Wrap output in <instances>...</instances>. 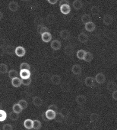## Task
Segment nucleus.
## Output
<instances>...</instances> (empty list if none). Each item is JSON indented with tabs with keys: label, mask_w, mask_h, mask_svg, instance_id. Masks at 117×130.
<instances>
[{
	"label": "nucleus",
	"mask_w": 117,
	"mask_h": 130,
	"mask_svg": "<svg viewBox=\"0 0 117 130\" xmlns=\"http://www.w3.org/2000/svg\"><path fill=\"white\" fill-rule=\"evenodd\" d=\"M57 112L52 109H48L46 112H45V116L48 120H53L55 119Z\"/></svg>",
	"instance_id": "1"
},
{
	"label": "nucleus",
	"mask_w": 117,
	"mask_h": 130,
	"mask_svg": "<svg viewBox=\"0 0 117 130\" xmlns=\"http://www.w3.org/2000/svg\"><path fill=\"white\" fill-rule=\"evenodd\" d=\"M41 35V39L43 42L45 43H49L52 41V35L49 32V31H46L43 33Z\"/></svg>",
	"instance_id": "2"
},
{
	"label": "nucleus",
	"mask_w": 117,
	"mask_h": 130,
	"mask_svg": "<svg viewBox=\"0 0 117 130\" xmlns=\"http://www.w3.org/2000/svg\"><path fill=\"white\" fill-rule=\"evenodd\" d=\"M15 54L19 57H24L26 54V50L24 47L22 46H18L16 47V48L15 49Z\"/></svg>",
	"instance_id": "3"
},
{
	"label": "nucleus",
	"mask_w": 117,
	"mask_h": 130,
	"mask_svg": "<svg viewBox=\"0 0 117 130\" xmlns=\"http://www.w3.org/2000/svg\"><path fill=\"white\" fill-rule=\"evenodd\" d=\"M95 81L99 84H103L106 82V76L103 73H98L95 76Z\"/></svg>",
	"instance_id": "4"
},
{
	"label": "nucleus",
	"mask_w": 117,
	"mask_h": 130,
	"mask_svg": "<svg viewBox=\"0 0 117 130\" xmlns=\"http://www.w3.org/2000/svg\"><path fill=\"white\" fill-rule=\"evenodd\" d=\"M50 47L52 50L54 51H58V50H60L62 47V44L61 42L57 40V39H55L53 41H51V44H50Z\"/></svg>",
	"instance_id": "5"
},
{
	"label": "nucleus",
	"mask_w": 117,
	"mask_h": 130,
	"mask_svg": "<svg viewBox=\"0 0 117 130\" xmlns=\"http://www.w3.org/2000/svg\"><path fill=\"white\" fill-rule=\"evenodd\" d=\"M60 10L62 14L63 15H69L71 12V7L69 4H66V5H62L60 6Z\"/></svg>",
	"instance_id": "6"
},
{
	"label": "nucleus",
	"mask_w": 117,
	"mask_h": 130,
	"mask_svg": "<svg viewBox=\"0 0 117 130\" xmlns=\"http://www.w3.org/2000/svg\"><path fill=\"white\" fill-rule=\"evenodd\" d=\"M72 72L75 74V75H80L82 72V68L81 65L75 63L72 67Z\"/></svg>",
	"instance_id": "7"
},
{
	"label": "nucleus",
	"mask_w": 117,
	"mask_h": 130,
	"mask_svg": "<svg viewBox=\"0 0 117 130\" xmlns=\"http://www.w3.org/2000/svg\"><path fill=\"white\" fill-rule=\"evenodd\" d=\"M113 21H114V19H113V17L111 15H104V17L103 19V24L106 25H112Z\"/></svg>",
	"instance_id": "8"
},
{
	"label": "nucleus",
	"mask_w": 117,
	"mask_h": 130,
	"mask_svg": "<svg viewBox=\"0 0 117 130\" xmlns=\"http://www.w3.org/2000/svg\"><path fill=\"white\" fill-rule=\"evenodd\" d=\"M95 79L92 77H87L84 80V84L88 87H93L95 85Z\"/></svg>",
	"instance_id": "9"
},
{
	"label": "nucleus",
	"mask_w": 117,
	"mask_h": 130,
	"mask_svg": "<svg viewBox=\"0 0 117 130\" xmlns=\"http://www.w3.org/2000/svg\"><path fill=\"white\" fill-rule=\"evenodd\" d=\"M85 30L88 32H93L96 29V25L93 22H89L86 24H84Z\"/></svg>",
	"instance_id": "10"
},
{
	"label": "nucleus",
	"mask_w": 117,
	"mask_h": 130,
	"mask_svg": "<svg viewBox=\"0 0 117 130\" xmlns=\"http://www.w3.org/2000/svg\"><path fill=\"white\" fill-rule=\"evenodd\" d=\"M19 75L21 80L31 78V71L30 70H21Z\"/></svg>",
	"instance_id": "11"
},
{
	"label": "nucleus",
	"mask_w": 117,
	"mask_h": 130,
	"mask_svg": "<svg viewBox=\"0 0 117 130\" xmlns=\"http://www.w3.org/2000/svg\"><path fill=\"white\" fill-rule=\"evenodd\" d=\"M19 9V5L15 1H11L9 3V9L12 12H17Z\"/></svg>",
	"instance_id": "12"
},
{
	"label": "nucleus",
	"mask_w": 117,
	"mask_h": 130,
	"mask_svg": "<svg viewBox=\"0 0 117 130\" xmlns=\"http://www.w3.org/2000/svg\"><path fill=\"white\" fill-rule=\"evenodd\" d=\"M51 82L52 83V84L54 85H60L61 84V77L60 75H57V74H53L51 78Z\"/></svg>",
	"instance_id": "13"
},
{
	"label": "nucleus",
	"mask_w": 117,
	"mask_h": 130,
	"mask_svg": "<svg viewBox=\"0 0 117 130\" xmlns=\"http://www.w3.org/2000/svg\"><path fill=\"white\" fill-rule=\"evenodd\" d=\"M60 35L64 40H69L71 38V33L68 30H66V29H63V30L60 31Z\"/></svg>",
	"instance_id": "14"
},
{
	"label": "nucleus",
	"mask_w": 117,
	"mask_h": 130,
	"mask_svg": "<svg viewBox=\"0 0 117 130\" xmlns=\"http://www.w3.org/2000/svg\"><path fill=\"white\" fill-rule=\"evenodd\" d=\"M78 41H79L81 43H86V42H87V41L89 40V37H88V35H87L86 33L81 32V33H80V34L78 35Z\"/></svg>",
	"instance_id": "15"
},
{
	"label": "nucleus",
	"mask_w": 117,
	"mask_h": 130,
	"mask_svg": "<svg viewBox=\"0 0 117 130\" xmlns=\"http://www.w3.org/2000/svg\"><path fill=\"white\" fill-rule=\"evenodd\" d=\"M72 6L75 10L78 11V10H80L83 8L84 4L81 0H74L73 3H72Z\"/></svg>",
	"instance_id": "16"
},
{
	"label": "nucleus",
	"mask_w": 117,
	"mask_h": 130,
	"mask_svg": "<svg viewBox=\"0 0 117 130\" xmlns=\"http://www.w3.org/2000/svg\"><path fill=\"white\" fill-rule=\"evenodd\" d=\"M64 51L66 53V54L67 55H72L75 52V47H73V45L72 44H68L65 47V49H64Z\"/></svg>",
	"instance_id": "17"
},
{
	"label": "nucleus",
	"mask_w": 117,
	"mask_h": 130,
	"mask_svg": "<svg viewBox=\"0 0 117 130\" xmlns=\"http://www.w3.org/2000/svg\"><path fill=\"white\" fill-rule=\"evenodd\" d=\"M32 102H33V104L37 107H40L43 105V100L40 96H34L32 99Z\"/></svg>",
	"instance_id": "18"
},
{
	"label": "nucleus",
	"mask_w": 117,
	"mask_h": 130,
	"mask_svg": "<svg viewBox=\"0 0 117 130\" xmlns=\"http://www.w3.org/2000/svg\"><path fill=\"white\" fill-rule=\"evenodd\" d=\"M75 101L78 105H83L86 103L87 101V98L84 95H78L77 96V97L75 98Z\"/></svg>",
	"instance_id": "19"
},
{
	"label": "nucleus",
	"mask_w": 117,
	"mask_h": 130,
	"mask_svg": "<svg viewBox=\"0 0 117 130\" xmlns=\"http://www.w3.org/2000/svg\"><path fill=\"white\" fill-rule=\"evenodd\" d=\"M12 84L15 87H19L22 85V80L19 77H15L12 79Z\"/></svg>",
	"instance_id": "20"
},
{
	"label": "nucleus",
	"mask_w": 117,
	"mask_h": 130,
	"mask_svg": "<svg viewBox=\"0 0 117 130\" xmlns=\"http://www.w3.org/2000/svg\"><path fill=\"white\" fill-rule=\"evenodd\" d=\"M106 89L109 91H115L117 89V84L113 81H109L106 84Z\"/></svg>",
	"instance_id": "21"
},
{
	"label": "nucleus",
	"mask_w": 117,
	"mask_h": 130,
	"mask_svg": "<svg viewBox=\"0 0 117 130\" xmlns=\"http://www.w3.org/2000/svg\"><path fill=\"white\" fill-rule=\"evenodd\" d=\"M12 111H13L14 112L17 113V114H20V113L22 112L23 109H22V107H21V106L18 104V103H15V104L13 105V106H12Z\"/></svg>",
	"instance_id": "22"
},
{
	"label": "nucleus",
	"mask_w": 117,
	"mask_h": 130,
	"mask_svg": "<svg viewBox=\"0 0 117 130\" xmlns=\"http://www.w3.org/2000/svg\"><path fill=\"white\" fill-rule=\"evenodd\" d=\"M33 120L31 119H27L24 120V126L27 128V129H29L31 130V128H33Z\"/></svg>",
	"instance_id": "23"
},
{
	"label": "nucleus",
	"mask_w": 117,
	"mask_h": 130,
	"mask_svg": "<svg viewBox=\"0 0 117 130\" xmlns=\"http://www.w3.org/2000/svg\"><path fill=\"white\" fill-rule=\"evenodd\" d=\"M37 29V32L40 35H42L44 32L49 31V28L46 26H45L44 25H38Z\"/></svg>",
	"instance_id": "24"
},
{
	"label": "nucleus",
	"mask_w": 117,
	"mask_h": 130,
	"mask_svg": "<svg viewBox=\"0 0 117 130\" xmlns=\"http://www.w3.org/2000/svg\"><path fill=\"white\" fill-rule=\"evenodd\" d=\"M100 9L98 6H94L91 7V13L92 15L94 16H97L100 15Z\"/></svg>",
	"instance_id": "25"
},
{
	"label": "nucleus",
	"mask_w": 117,
	"mask_h": 130,
	"mask_svg": "<svg viewBox=\"0 0 117 130\" xmlns=\"http://www.w3.org/2000/svg\"><path fill=\"white\" fill-rule=\"evenodd\" d=\"M85 54H86V51L85 50H84V49H79L77 51V53H76V57L79 60H84V56H85Z\"/></svg>",
	"instance_id": "26"
},
{
	"label": "nucleus",
	"mask_w": 117,
	"mask_h": 130,
	"mask_svg": "<svg viewBox=\"0 0 117 130\" xmlns=\"http://www.w3.org/2000/svg\"><path fill=\"white\" fill-rule=\"evenodd\" d=\"M33 128L34 129V130H39V129H40L41 128V127H42V123H41V122L40 121V120H38V119H34V120H33Z\"/></svg>",
	"instance_id": "27"
},
{
	"label": "nucleus",
	"mask_w": 117,
	"mask_h": 130,
	"mask_svg": "<svg viewBox=\"0 0 117 130\" xmlns=\"http://www.w3.org/2000/svg\"><path fill=\"white\" fill-rule=\"evenodd\" d=\"M94 59V55L92 53L89 52V51H86V54H85V56H84V60L89 63V62H91L92 60Z\"/></svg>",
	"instance_id": "28"
},
{
	"label": "nucleus",
	"mask_w": 117,
	"mask_h": 130,
	"mask_svg": "<svg viewBox=\"0 0 117 130\" xmlns=\"http://www.w3.org/2000/svg\"><path fill=\"white\" fill-rule=\"evenodd\" d=\"M81 22L84 23V24H86L89 22H91V16L88 14H84L81 15Z\"/></svg>",
	"instance_id": "29"
},
{
	"label": "nucleus",
	"mask_w": 117,
	"mask_h": 130,
	"mask_svg": "<svg viewBox=\"0 0 117 130\" xmlns=\"http://www.w3.org/2000/svg\"><path fill=\"white\" fill-rule=\"evenodd\" d=\"M9 72V68L8 66L6 63H0V74H7Z\"/></svg>",
	"instance_id": "30"
},
{
	"label": "nucleus",
	"mask_w": 117,
	"mask_h": 130,
	"mask_svg": "<svg viewBox=\"0 0 117 130\" xmlns=\"http://www.w3.org/2000/svg\"><path fill=\"white\" fill-rule=\"evenodd\" d=\"M8 74H9V77L10 79H13V78H15V77H18V71H17L16 70H14V69L9 71Z\"/></svg>",
	"instance_id": "31"
},
{
	"label": "nucleus",
	"mask_w": 117,
	"mask_h": 130,
	"mask_svg": "<svg viewBox=\"0 0 117 130\" xmlns=\"http://www.w3.org/2000/svg\"><path fill=\"white\" fill-rule=\"evenodd\" d=\"M15 47L12 45H7L5 47V51H6V53L9 54H12L13 53H15Z\"/></svg>",
	"instance_id": "32"
},
{
	"label": "nucleus",
	"mask_w": 117,
	"mask_h": 130,
	"mask_svg": "<svg viewBox=\"0 0 117 130\" xmlns=\"http://www.w3.org/2000/svg\"><path fill=\"white\" fill-rule=\"evenodd\" d=\"M18 104L22 107V109H27V106H28V103H27V101L26 100H24V99L20 100L18 101Z\"/></svg>",
	"instance_id": "33"
},
{
	"label": "nucleus",
	"mask_w": 117,
	"mask_h": 130,
	"mask_svg": "<svg viewBox=\"0 0 117 130\" xmlns=\"http://www.w3.org/2000/svg\"><path fill=\"white\" fill-rule=\"evenodd\" d=\"M65 119H66V117L63 114H61L60 112H58L56 114V116H55V119L58 122H63L65 120Z\"/></svg>",
	"instance_id": "34"
},
{
	"label": "nucleus",
	"mask_w": 117,
	"mask_h": 130,
	"mask_svg": "<svg viewBox=\"0 0 117 130\" xmlns=\"http://www.w3.org/2000/svg\"><path fill=\"white\" fill-rule=\"evenodd\" d=\"M7 119V113L5 110L0 109V122H3Z\"/></svg>",
	"instance_id": "35"
},
{
	"label": "nucleus",
	"mask_w": 117,
	"mask_h": 130,
	"mask_svg": "<svg viewBox=\"0 0 117 130\" xmlns=\"http://www.w3.org/2000/svg\"><path fill=\"white\" fill-rule=\"evenodd\" d=\"M46 21L49 24H53L55 22V18L54 15H52V14L48 15L46 17Z\"/></svg>",
	"instance_id": "36"
},
{
	"label": "nucleus",
	"mask_w": 117,
	"mask_h": 130,
	"mask_svg": "<svg viewBox=\"0 0 117 130\" xmlns=\"http://www.w3.org/2000/svg\"><path fill=\"white\" fill-rule=\"evenodd\" d=\"M9 118L12 121H17L19 118V114H17L15 112H14L13 111L10 112L9 114Z\"/></svg>",
	"instance_id": "37"
},
{
	"label": "nucleus",
	"mask_w": 117,
	"mask_h": 130,
	"mask_svg": "<svg viewBox=\"0 0 117 130\" xmlns=\"http://www.w3.org/2000/svg\"><path fill=\"white\" fill-rule=\"evenodd\" d=\"M31 69V66L27 63H22L20 65V70H30Z\"/></svg>",
	"instance_id": "38"
},
{
	"label": "nucleus",
	"mask_w": 117,
	"mask_h": 130,
	"mask_svg": "<svg viewBox=\"0 0 117 130\" xmlns=\"http://www.w3.org/2000/svg\"><path fill=\"white\" fill-rule=\"evenodd\" d=\"M89 118H90V120L91 122H97L98 120V119H99V116L97 113H91L90 115Z\"/></svg>",
	"instance_id": "39"
},
{
	"label": "nucleus",
	"mask_w": 117,
	"mask_h": 130,
	"mask_svg": "<svg viewBox=\"0 0 117 130\" xmlns=\"http://www.w3.org/2000/svg\"><path fill=\"white\" fill-rule=\"evenodd\" d=\"M61 89H62L63 91H65V92H69V91H70V87H69V85L68 84H66V83H64L63 85H61Z\"/></svg>",
	"instance_id": "40"
},
{
	"label": "nucleus",
	"mask_w": 117,
	"mask_h": 130,
	"mask_svg": "<svg viewBox=\"0 0 117 130\" xmlns=\"http://www.w3.org/2000/svg\"><path fill=\"white\" fill-rule=\"evenodd\" d=\"M3 130H13V126L9 123L4 124L3 126Z\"/></svg>",
	"instance_id": "41"
},
{
	"label": "nucleus",
	"mask_w": 117,
	"mask_h": 130,
	"mask_svg": "<svg viewBox=\"0 0 117 130\" xmlns=\"http://www.w3.org/2000/svg\"><path fill=\"white\" fill-rule=\"evenodd\" d=\"M60 112L61 114H63L65 117H66V116H68L69 115V112L66 108H63V109H60Z\"/></svg>",
	"instance_id": "42"
},
{
	"label": "nucleus",
	"mask_w": 117,
	"mask_h": 130,
	"mask_svg": "<svg viewBox=\"0 0 117 130\" xmlns=\"http://www.w3.org/2000/svg\"><path fill=\"white\" fill-rule=\"evenodd\" d=\"M31 83V78H27V79H23L22 80V84L24 86H28L30 85Z\"/></svg>",
	"instance_id": "43"
},
{
	"label": "nucleus",
	"mask_w": 117,
	"mask_h": 130,
	"mask_svg": "<svg viewBox=\"0 0 117 130\" xmlns=\"http://www.w3.org/2000/svg\"><path fill=\"white\" fill-rule=\"evenodd\" d=\"M48 109H52V110L55 111L56 112H58V106H57L56 105H55V104H51V105H49V107H48Z\"/></svg>",
	"instance_id": "44"
},
{
	"label": "nucleus",
	"mask_w": 117,
	"mask_h": 130,
	"mask_svg": "<svg viewBox=\"0 0 117 130\" xmlns=\"http://www.w3.org/2000/svg\"><path fill=\"white\" fill-rule=\"evenodd\" d=\"M66 4H69V0H60V1L58 2V5H60V6L62 5H66Z\"/></svg>",
	"instance_id": "45"
},
{
	"label": "nucleus",
	"mask_w": 117,
	"mask_h": 130,
	"mask_svg": "<svg viewBox=\"0 0 117 130\" xmlns=\"http://www.w3.org/2000/svg\"><path fill=\"white\" fill-rule=\"evenodd\" d=\"M6 45V41L3 38H0V47H5Z\"/></svg>",
	"instance_id": "46"
},
{
	"label": "nucleus",
	"mask_w": 117,
	"mask_h": 130,
	"mask_svg": "<svg viewBox=\"0 0 117 130\" xmlns=\"http://www.w3.org/2000/svg\"><path fill=\"white\" fill-rule=\"evenodd\" d=\"M6 54L5 47H0V56H3Z\"/></svg>",
	"instance_id": "47"
},
{
	"label": "nucleus",
	"mask_w": 117,
	"mask_h": 130,
	"mask_svg": "<svg viewBox=\"0 0 117 130\" xmlns=\"http://www.w3.org/2000/svg\"><path fill=\"white\" fill-rule=\"evenodd\" d=\"M112 96L113 100H116V101H117V90L112 92Z\"/></svg>",
	"instance_id": "48"
},
{
	"label": "nucleus",
	"mask_w": 117,
	"mask_h": 130,
	"mask_svg": "<svg viewBox=\"0 0 117 130\" xmlns=\"http://www.w3.org/2000/svg\"><path fill=\"white\" fill-rule=\"evenodd\" d=\"M47 1H48V3H49V4H51V5H55V4L58 3V0H47Z\"/></svg>",
	"instance_id": "49"
},
{
	"label": "nucleus",
	"mask_w": 117,
	"mask_h": 130,
	"mask_svg": "<svg viewBox=\"0 0 117 130\" xmlns=\"http://www.w3.org/2000/svg\"><path fill=\"white\" fill-rule=\"evenodd\" d=\"M3 18V12L1 11H0V20H1Z\"/></svg>",
	"instance_id": "50"
},
{
	"label": "nucleus",
	"mask_w": 117,
	"mask_h": 130,
	"mask_svg": "<svg viewBox=\"0 0 117 130\" xmlns=\"http://www.w3.org/2000/svg\"><path fill=\"white\" fill-rule=\"evenodd\" d=\"M2 106H3V105H2V103H1V102H0V109H1V108H2Z\"/></svg>",
	"instance_id": "51"
},
{
	"label": "nucleus",
	"mask_w": 117,
	"mask_h": 130,
	"mask_svg": "<svg viewBox=\"0 0 117 130\" xmlns=\"http://www.w3.org/2000/svg\"><path fill=\"white\" fill-rule=\"evenodd\" d=\"M115 130H117V129H115Z\"/></svg>",
	"instance_id": "52"
},
{
	"label": "nucleus",
	"mask_w": 117,
	"mask_h": 130,
	"mask_svg": "<svg viewBox=\"0 0 117 130\" xmlns=\"http://www.w3.org/2000/svg\"><path fill=\"white\" fill-rule=\"evenodd\" d=\"M27 130H29V129H27Z\"/></svg>",
	"instance_id": "53"
},
{
	"label": "nucleus",
	"mask_w": 117,
	"mask_h": 130,
	"mask_svg": "<svg viewBox=\"0 0 117 130\" xmlns=\"http://www.w3.org/2000/svg\"><path fill=\"white\" fill-rule=\"evenodd\" d=\"M46 1H47V0H46Z\"/></svg>",
	"instance_id": "54"
}]
</instances>
